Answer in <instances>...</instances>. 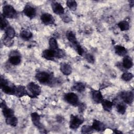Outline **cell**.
Wrapping results in <instances>:
<instances>
[{
  "label": "cell",
  "instance_id": "1",
  "mask_svg": "<svg viewBox=\"0 0 134 134\" xmlns=\"http://www.w3.org/2000/svg\"><path fill=\"white\" fill-rule=\"evenodd\" d=\"M15 86L14 84L10 83L7 79H5L2 76L1 78V88L2 91L8 95H14Z\"/></svg>",
  "mask_w": 134,
  "mask_h": 134
},
{
  "label": "cell",
  "instance_id": "2",
  "mask_svg": "<svg viewBox=\"0 0 134 134\" xmlns=\"http://www.w3.org/2000/svg\"><path fill=\"white\" fill-rule=\"evenodd\" d=\"M35 77L38 81L43 84H48L53 81V75L46 71H40L36 73Z\"/></svg>",
  "mask_w": 134,
  "mask_h": 134
},
{
  "label": "cell",
  "instance_id": "3",
  "mask_svg": "<svg viewBox=\"0 0 134 134\" xmlns=\"http://www.w3.org/2000/svg\"><path fill=\"white\" fill-rule=\"evenodd\" d=\"M27 90L28 91V96L31 98L37 97L41 92V87L39 85L34 83L30 82L27 85Z\"/></svg>",
  "mask_w": 134,
  "mask_h": 134
},
{
  "label": "cell",
  "instance_id": "4",
  "mask_svg": "<svg viewBox=\"0 0 134 134\" xmlns=\"http://www.w3.org/2000/svg\"><path fill=\"white\" fill-rule=\"evenodd\" d=\"M84 119L81 115H73L70 116V128L71 129L75 130L77 129L84 122Z\"/></svg>",
  "mask_w": 134,
  "mask_h": 134
},
{
  "label": "cell",
  "instance_id": "5",
  "mask_svg": "<svg viewBox=\"0 0 134 134\" xmlns=\"http://www.w3.org/2000/svg\"><path fill=\"white\" fill-rule=\"evenodd\" d=\"M63 99L67 103L74 106H77L80 103L77 95L72 92L64 94Z\"/></svg>",
  "mask_w": 134,
  "mask_h": 134
},
{
  "label": "cell",
  "instance_id": "6",
  "mask_svg": "<svg viewBox=\"0 0 134 134\" xmlns=\"http://www.w3.org/2000/svg\"><path fill=\"white\" fill-rule=\"evenodd\" d=\"M2 15L6 18H14L17 16V12L12 5H5L3 7Z\"/></svg>",
  "mask_w": 134,
  "mask_h": 134
},
{
  "label": "cell",
  "instance_id": "7",
  "mask_svg": "<svg viewBox=\"0 0 134 134\" xmlns=\"http://www.w3.org/2000/svg\"><path fill=\"white\" fill-rule=\"evenodd\" d=\"M31 121L35 127L39 129V131L42 133H46V130L44 129L40 122V116L37 112H33L31 114Z\"/></svg>",
  "mask_w": 134,
  "mask_h": 134
},
{
  "label": "cell",
  "instance_id": "8",
  "mask_svg": "<svg viewBox=\"0 0 134 134\" xmlns=\"http://www.w3.org/2000/svg\"><path fill=\"white\" fill-rule=\"evenodd\" d=\"M8 62L12 65H17L21 62L20 53L17 50L12 51L9 55Z\"/></svg>",
  "mask_w": 134,
  "mask_h": 134
},
{
  "label": "cell",
  "instance_id": "9",
  "mask_svg": "<svg viewBox=\"0 0 134 134\" xmlns=\"http://www.w3.org/2000/svg\"><path fill=\"white\" fill-rule=\"evenodd\" d=\"M121 99L127 104H131L133 100V94L131 91H124L120 94Z\"/></svg>",
  "mask_w": 134,
  "mask_h": 134
},
{
  "label": "cell",
  "instance_id": "10",
  "mask_svg": "<svg viewBox=\"0 0 134 134\" xmlns=\"http://www.w3.org/2000/svg\"><path fill=\"white\" fill-rule=\"evenodd\" d=\"M90 93H91L92 99L95 103H97V104L101 103L102 100L104 99L102 93L99 90L91 89Z\"/></svg>",
  "mask_w": 134,
  "mask_h": 134
},
{
  "label": "cell",
  "instance_id": "11",
  "mask_svg": "<svg viewBox=\"0 0 134 134\" xmlns=\"http://www.w3.org/2000/svg\"><path fill=\"white\" fill-rule=\"evenodd\" d=\"M41 22L46 25H53L54 24V19L50 14L45 13H43L40 16Z\"/></svg>",
  "mask_w": 134,
  "mask_h": 134
},
{
  "label": "cell",
  "instance_id": "12",
  "mask_svg": "<svg viewBox=\"0 0 134 134\" xmlns=\"http://www.w3.org/2000/svg\"><path fill=\"white\" fill-rule=\"evenodd\" d=\"M23 13L25 16H26L30 19L34 18L36 15V9L31 5L28 4L25 6L23 10Z\"/></svg>",
  "mask_w": 134,
  "mask_h": 134
},
{
  "label": "cell",
  "instance_id": "13",
  "mask_svg": "<svg viewBox=\"0 0 134 134\" xmlns=\"http://www.w3.org/2000/svg\"><path fill=\"white\" fill-rule=\"evenodd\" d=\"M27 88L22 85H16L15 89L14 95L17 97H22L24 96L28 95Z\"/></svg>",
  "mask_w": 134,
  "mask_h": 134
},
{
  "label": "cell",
  "instance_id": "14",
  "mask_svg": "<svg viewBox=\"0 0 134 134\" xmlns=\"http://www.w3.org/2000/svg\"><path fill=\"white\" fill-rule=\"evenodd\" d=\"M51 7L54 13L59 15H62L64 13V9L62 5L58 2H53L51 3Z\"/></svg>",
  "mask_w": 134,
  "mask_h": 134
},
{
  "label": "cell",
  "instance_id": "15",
  "mask_svg": "<svg viewBox=\"0 0 134 134\" xmlns=\"http://www.w3.org/2000/svg\"><path fill=\"white\" fill-rule=\"evenodd\" d=\"M92 127L94 130H95L98 132H103L106 129V126L104 123L96 119L93 120Z\"/></svg>",
  "mask_w": 134,
  "mask_h": 134
},
{
  "label": "cell",
  "instance_id": "16",
  "mask_svg": "<svg viewBox=\"0 0 134 134\" xmlns=\"http://www.w3.org/2000/svg\"><path fill=\"white\" fill-rule=\"evenodd\" d=\"M42 57L47 60L53 61L55 57V50H51L50 49H46L42 52Z\"/></svg>",
  "mask_w": 134,
  "mask_h": 134
},
{
  "label": "cell",
  "instance_id": "17",
  "mask_svg": "<svg viewBox=\"0 0 134 134\" xmlns=\"http://www.w3.org/2000/svg\"><path fill=\"white\" fill-rule=\"evenodd\" d=\"M60 70L61 72L65 75H70L72 71V69L71 66L65 62H62L60 65Z\"/></svg>",
  "mask_w": 134,
  "mask_h": 134
},
{
  "label": "cell",
  "instance_id": "18",
  "mask_svg": "<svg viewBox=\"0 0 134 134\" xmlns=\"http://www.w3.org/2000/svg\"><path fill=\"white\" fill-rule=\"evenodd\" d=\"M118 100L117 99H114L112 102L113 103L114 105H116V107L117 109V111H118V113L120 114L123 115L125 113L126 111V106L125 105V104L122 103H120L118 102Z\"/></svg>",
  "mask_w": 134,
  "mask_h": 134
},
{
  "label": "cell",
  "instance_id": "19",
  "mask_svg": "<svg viewBox=\"0 0 134 134\" xmlns=\"http://www.w3.org/2000/svg\"><path fill=\"white\" fill-rule=\"evenodd\" d=\"M133 65L132 59L128 55H125L122 60V66L126 69H129Z\"/></svg>",
  "mask_w": 134,
  "mask_h": 134
},
{
  "label": "cell",
  "instance_id": "20",
  "mask_svg": "<svg viewBox=\"0 0 134 134\" xmlns=\"http://www.w3.org/2000/svg\"><path fill=\"white\" fill-rule=\"evenodd\" d=\"M115 51L116 54L121 57H125L127 53V50L125 47L121 45H116L115 46Z\"/></svg>",
  "mask_w": 134,
  "mask_h": 134
},
{
  "label": "cell",
  "instance_id": "21",
  "mask_svg": "<svg viewBox=\"0 0 134 134\" xmlns=\"http://www.w3.org/2000/svg\"><path fill=\"white\" fill-rule=\"evenodd\" d=\"M103 108L104 110L106 111H110L112 109L113 106H114L112 102H110L107 99H103L101 102Z\"/></svg>",
  "mask_w": 134,
  "mask_h": 134
},
{
  "label": "cell",
  "instance_id": "22",
  "mask_svg": "<svg viewBox=\"0 0 134 134\" xmlns=\"http://www.w3.org/2000/svg\"><path fill=\"white\" fill-rule=\"evenodd\" d=\"M32 32L27 29H24L20 33V37L26 41L29 40L32 38Z\"/></svg>",
  "mask_w": 134,
  "mask_h": 134
},
{
  "label": "cell",
  "instance_id": "23",
  "mask_svg": "<svg viewBox=\"0 0 134 134\" xmlns=\"http://www.w3.org/2000/svg\"><path fill=\"white\" fill-rule=\"evenodd\" d=\"M5 122L7 125L15 127L17 125L18 119L14 115H13L5 118Z\"/></svg>",
  "mask_w": 134,
  "mask_h": 134
},
{
  "label": "cell",
  "instance_id": "24",
  "mask_svg": "<svg viewBox=\"0 0 134 134\" xmlns=\"http://www.w3.org/2000/svg\"><path fill=\"white\" fill-rule=\"evenodd\" d=\"M66 36L68 40L72 43V44H75L78 42L75 34L72 31H68L66 32Z\"/></svg>",
  "mask_w": 134,
  "mask_h": 134
},
{
  "label": "cell",
  "instance_id": "25",
  "mask_svg": "<svg viewBox=\"0 0 134 134\" xmlns=\"http://www.w3.org/2000/svg\"><path fill=\"white\" fill-rule=\"evenodd\" d=\"M2 110L3 116L5 118L14 115V110L12 109L8 108L7 106L2 108Z\"/></svg>",
  "mask_w": 134,
  "mask_h": 134
},
{
  "label": "cell",
  "instance_id": "26",
  "mask_svg": "<svg viewBox=\"0 0 134 134\" xmlns=\"http://www.w3.org/2000/svg\"><path fill=\"white\" fill-rule=\"evenodd\" d=\"M5 37L13 39L16 36V32L14 29L12 27H8L5 30Z\"/></svg>",
  "mask_w": 134,
  "mask_h": 134
},
{
  "label": "cell",
  "instance_id": "27",
  "mask_svg": "<svg viewBox=\"0 0 134 134\" xmlns=\"http://www.w3.org/2000/svg\"><path fill=\"white\" fill-rule=\"evenodd\" d=\"M118 27L120 28L121 31H126L129 30L130 28V25L129 23L126 20H122L120 21L117 24Z\"/></svg>",
  "mask_w": 134,
  "mask_h": 134
},
{
  "label": "cell",
  "instance_id": "28",
  "mask_svg": "<svg viewBox=\"0 0 134 134\" xmlns=\"http://www.w3.org/2000/svg\"><path fill=\"white\" fill-rule=\"evenodd\" d=\"M73 87L76 91L79 93H82L85 90V85L82 82H77L74 84Z\"/></svg>",
  "mask_w": 134,
  "mask_h": 134
},
{
  "label": "cell",
  "instance_id": "29",
  "mask_svg": "<svg viewBox=\"0 0 134 134\" xmlns=\"http://www.w3.org/2000/svg\"><path fill=\"white\" fill-rule=\"evenodd\" d=\"M49 49L51 50H56L59 49L57 41L54 38H50L49 40Z\"/></svg>",
  "mask_w": 134,
  "mask_h": 134
},
{
  "label": "cell",
  "instance_id": "30",
  "mask_svg": "<svg viewBox=\"0 0 134 134\" xmlns=\"http://www.w3.org/2000/svg\"><path fill=\"white\" fill-rule=\"evenodd\" d=\"M67 7L72 11H75L77 8V3L74 0H69L66 2Z\"/></svg>",
  "mask_w": 134,
  "mask_h": 134
},
{
  "label": "cell",
  "instance_id": "31",
  "mask_svg": "<svg viewBox=\"0 0 134 134\" xmlns=\"http://www.w3.org/2000/svg\"><path fill=\"white\" fill-rule=\"evenodd\" d=\"M8 25V22L7 21L6 18L2 14L1 15V25H0L1 29L2 30H4V29L5 30L8 27H7Z\"/></svg>",
  "mask_w": 134,
  "mask_h": 134
},
{
  "label": "cell",
  "instance_id": "32",
  "mask_svg": "<svg viewBox=\"0 0 134 134\" xmlns=\"http://www.w3.org/2000/svg\"><path fill=\"white\" fill-rule=\"evenodd\" d=\"M72 46L79 55H83L84 54V50L81 47V46L79 43V42L72 44Z\"/></svg>",
  "mask_w": 134,
  "mask_h": 134
},
{
  "label": "cell",
  "instance_id": "33",
  "mask_svg": "<svg viewBox=\"0 0 134 134\" xmlns=\"http://www.w3.org/2000/svg\"><path fill=\"white\" fill-rule=\"evenodd\" d=\"M93 129L92 126L89 125H83L81 128V132L82 133H90L93 132Z\"/></svg>",
  "mask_w": 134,
  "mask_h": 134
},
{
  "label": "cell",
  "instance_id": "34",
  "mask_svg": "<svg viewBox=\"0 0 134 134\" xmlns=\"http://www.w3.org/2000/svg\"><path fill=\"white\" fill-rule=\"evenodd\" d=\"M121 78L122 80L128 82L130 81L133 78V74L130 72H124L121 75Z\"/></svg>",
  "mask_w": 134,
  "mask_h": 134
},
{
  "label": "cell",
  "instance_id": "35",
  "mask_svg": "<svg viewBox=\"0 0 134 134\" xmlns=\"http://www.w3.org/2000/svg\"><path fill=\"white\" fill-rule=\"evenodd\" d=\"M65 55V53L63 50H62V49H60L59 48L58 49L55 50V58H58V59L62 58L64 57Z\"/></svg>",
  "mask_w": 134,
  "mask_h": 134
},
{
  "label": "cell",
  "instance_id": "36",
  "mask_svg": "<svg viewBox=\"0 0 134 134\" xmlns=\"http://www.w3.org/2000/svg\"><path fill=\"white\" fill-rule=\"evenodd\" d=\"M3 41L4 44L7 47H10L14 44V41L13 39L8 38L6 37H4Z\"/></svg>",
  "mask_w": 134,
  "mask_h": 134
},
{
  "label": "cell",
  "instance_id": "37",
  "mask_svg": "<svg viewBox=\"0 0 134 134\" xmlns=\"http://www.w3.org/2000/svg\"><path fill=\"white\" fill-rule=\"evenodd\" d=\"M85 54V53H84ZM84 57L86 61L90 63H94L95 62V58L93 55L90 53H85Z\"/></svg>",
  "mask_w": 134,
  "mask_h": 134
},
{
  "label": "cell",
  "instance_id": "38",
  "mask_svg": "<svg viewBox=\"0 0 134 134\" xmlns=\"http://www.w3.org/2000/svg\"><path fill=\"white\" fill-rule=\"evenodd\" d=\"M77 106L79 107V111L80 113H82L86 108V105L84 103H79Z\"/></svg>",
  "mask_w": 134,
  "mask_h": 134
},
{
  "label": "cell",
  "instance_id": "39",
  "mask_svg": "<svg viewBox=\"0 0 134 134\" xmlns=\"http://www.w3.org/2000/svg\"><path fill=\"white\" fill-rule=\"evenodd\" d=\"M62 16H61V18L62 19V20H63V21L65 22V23H69V21H71V17L68 15H62Z\"/></svg>",
  "mask_w": 134,
  "mask_h": 134
},
{
  "label": "cell",
  "instance_id": "40",
  "mask_svg": "<svg viewBox=\"0 0 134 134\" xmlns=\"http://www.w3.org/2000/svg\"><path fill=\"white\" fill-rule=\"evenodd\" d=\"M113 132L115 133H122V132L121 131H120L119 130H113Z\"/></svg>",
  "mask_w": 134,
  "mask_h": 134
},
{
  "label": "cell",
  "instance_id": "41",
  "mask_svg": "<svg viewBox=\"0 0 134 134\" xmlns=\"http://www.w3.org/2000/svg\"><path fill=\"white\" fill-rule=\"evenodd\" d=\"M133 4H134V1H130V6H131V7H132L133 6Z\"/></svg>",
  "mask_w": 134,
  "mask_h": 134
}]
</instances>
